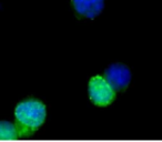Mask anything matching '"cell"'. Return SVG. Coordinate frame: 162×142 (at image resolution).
Returning <instances> with one entry per match:
<instances>
[{"label":"cell","instance_id":"cell-4","mask_svg":"<svg viewBox=\"0 0 162 142\" xmlns=\"http://www.w3.org/2000/svg\"><path fill=\"white\" fill-rule=\"evenodd\" d=\"M72 6L80 16L94 19L103 10L104 0H72Z\"/></svg>","mask_w":162,"mask_h":142},{"label":"cell","instance_id":"cell-1","mask_svg":"<svg viewBox=\"0 0 162 142\" xmlns=\"http://www.w3.org/2000/svg\"><path fill=\"white\" fill-rule=\"evenodd\" d=\"M46 105L36 99H26L17 104L15 118L20 133H29L39 129L46 121Z\"/></svg>","mask_w":162,"mask_h":142},{"label":"cell","instance_id":"cell-3","mask_svg":"<svg viewBox=\"0 0 162 142\" xmlns=\"http://www.w3.org/2000/svg\"><path fill=\"white\" fill-rule=\"evenodd\" d=\"M104 79L114 89V91H123L130 84L131 71L128 66L115 62L106 69Z\"/></svg>","mask_w":162,"mask_h":142},{"label":"cell","instance_id":"cell-5","mask_svg":"<svg viewBox=\"0 0 162 142\" xmlns=\"http://www.w3.org/2000/svg\"><path fill=\"white\" fill-rule=\"evenodd\" d=\"M20 133L17 125L10 121L0 120V139H13Z\"/></svg>","mask_w":162,"mask_h":142},{"label":"cell","instance_id":"cell-2","mask_svg":"<svg viewBox=\"0 0 162 142\" xmlns=\"http://www.w3.org/2000/svg\"><path fill=\"white\" fill-rule=\"evenodd\" d=\"M90 100L98 107H106L112 103L115 91L108 81L100 76H94L90 79L88 86Z\"/></svg>","mask_w":162,"mask_h":142}]
</instances>
